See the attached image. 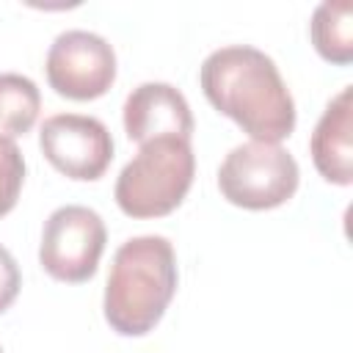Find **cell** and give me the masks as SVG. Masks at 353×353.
<instances>
[{"label": "cell", "mask_w": 353, "mask_h": 353, "mask_svg": "<svg viewBox=\"0 0 353 353\" xmlns=\"http://www.w3.org/2000/svg\"><path fill=\"white\" fill-rule=\"evenodd\" d=\"M301 182L298 160L281 143L245 141L229 149L218 165L221 196L251 212L276 210L287 204Z\"/></svg>", "instance_id": "obj_4"}, {"label": "cell", "mask_w": 353, "mask_h": 353, "mask_svg": "<svg viewBox=\"0 0 353 353\" xmlns=\"http://www.w3.org/2000/svg\"><path fill=\"white\" fill-rule=\"evenodd\" d=\"M105 243L108 229L97 210L85 204H63L44 221L39 265L55 281L83 284L97 273Z\"/></svg>", "instance_id": "obj_5"}, {"label": "cell", "mask_w": 353, "mask_h": 353, "mask_svg": "<svg viewBox=\"0 0 353 353\" xmlns=\"http://www.w3.org/2000/svg\"><path fill=\"white\" fill-rule=\"evenodd\" d=\"M196 154L188 138L163 135L138 143V152L119 171L113 199L130 218H163L174 212L193 188Z\"/></svg>", "instance_id": "obj_3"}, {"label": "cell", "mask_w": 353, "mask_h": 353, "mask_svg": "<svg viewBox=\"0 0 353 353\" xmlns=\"http://www.w3.org/2000/svg\"><path fill=\"white\" fill-rule=\"evenodd\" d=\"M39 149L47 163L74 182H97L113 163V135L85 113L47 116L39 130Z\"/></svg>", "instance_id": "obj_7"}, {"label": "cell", "mask_w": 353, "mask_h": 353, "mask_svg": "<svg viewBox=\"0 0 353 353\" xmlns=\"http://www.w3.org/2000/svg\"><path fill=\"white\" fill-rule=\"evenodd\" d=\"M22 290V273H19V265L14 259V254L0 245V312H6L17 295Z\"/></svg>", "instance_id": "obj_13"}, {"label": "cell", "mask_w": 353, "mask_h": 353, "mask_svg": "<svg viewBox=\"0 0 353 353\" xmlns=\"http://www.w3.org/2000/svg\"><path fill=\"white\" fill-rule=\"evenodd\" d=\"M309 154L325 182L353 185V85H342L328 99L312 130Z\"/></svg>", "instance_id": "obj_9"}, {"label": "cell", "mask_w": 353, "mask_h": 353, "mask_svg": "<svg viewBox=\"0 0 353 353\" xmlns=\"http://www.w3.org/2000/svg\"><path fill=\"white\" fill-rule=\"evenodd\" d=\"M179 284L174 243L163 234L124 240L110 262L102 312L121 336H146L163 320Z\"/></svg>", "instance_id": "obj_2"}, {"label": "cell", "mask_w": 353, "mask_h": 353, "mask_svg": "<svg viewBox=\"0 0 353 353\" xmlns=\"http://www.w3.org/2000/svg\"><path fill=\"white\" fill-rule=\"evenodd\" d=\"M44 74L50 88L63 99H99L116 83V50L105 36L94 30H63L47 50Z\"/></svg>", "instance_id": "obj_6"}, {"label": "cell", "mask_w": 353, "mask_h": 353, "mask_svg": "<svg viewBox=\"0 0 353 353\" xmlns=\"http://www.w3.org/2000/svg\"><path fill=\"white\" fill-rule=\"evenodd\" d=\"M25 188V157L14 141H0V218L8 215Z\"/></svg>", "instance_id": "obj_12"}, {"label": "cell", "mask_w": 353, "mask_h": 353, "mask_svg": "<svg viewBox=\"0 0 353 353\" xmlns=\"http://www.w3.org/2000/svg\"><path fill=\"white\" fill-rule=\"evenodd\" d=\"M199 85L207 102L251 141L281 143L295 130L292 91L276 61L259 47L223 44L212 50L199 69Z\"/></svg>", "instance_id": "obj_1"}, {"label": "cell", "mask_w": 353, "mask_h": 353, "mask_svg": "<svg viewBox=\"0 0 353 353\" xmlns=\"http://www.w3.org/2000/svg\"><path fill=\"white\" fill-rule=\"evenodd\" d=\"M0 353H3V345H0Z\"/></svg>", "instance_id": "obj_14"}, {"label": "cell", "mask_w": 353, "mask_h": 353, "mask_svg": "<svg viewBox=\"0 0 353 353\" xmlns=\"http://www.w3.org/2000/svg\"><path fill=\"white\" fill-rule=\"evenodd\" d=\"M41 113L39 85L19 72H0V141L30 132Z\"/></svg>", "instance_id": "obj_11"}, {"label": "cell", "mask_w": 353, "mask_h": 353, "mask_svg": "<svg viewBox=\"0 0 353 353\" xmlns=\"http://www.w3.org/2000/svg\"><path fill=\"white\" fill-rule=\"evenodd\" d=\"M309 39L323 61L347 66L353 61V3L323 0L312 11Z\"/></svg>", "instance_id": "obj_10"}, {"label": "cell", "mask_w": 353, "mask_h": 353, "mask_svg": "<svg viewBox=\"0 0 353 353\" xmlns=\"http://www.w3.org/2000/svg\"><path fill=\"white\" fill-rule=\"evenodd\" d=\"M124 132L135 143H146L152 138L176 135L188 138L193 135V110L185 94L163 80H149L135 85L121 108Z\"/></svg>", "instance_id": "obj_8"}]
</instances>
